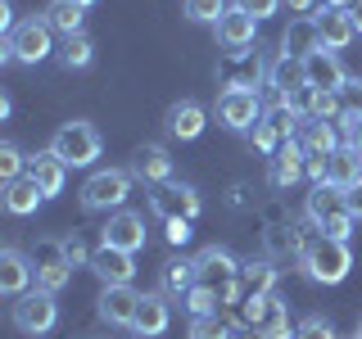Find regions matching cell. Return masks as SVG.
Returning <instances> with one entry per match:
<instances>
[{
    "instance_id": "6da1fadb",
    "label": "cell",
    "mask_w": 362,
    "mask_h": 339,
    "mask_svg": "<svg viewBox=\"0 0 362 339\" xmlns=\"http://www.w3.org/2000/svg\"><path fill=\"white\" fill-rule=\"evenodd\" d=\"M240 276H245V267L235 263L226 249L209 244V249H199V254H195V290L213 294L218 303H231L235 294H240Z\"/></svg>"
},
{
    "instance_id": "7a4b0ae2",
    "label": "cell",
    "mask_w": 362,
    "mask_h": 339,
    "mask_svg": "<svg viewBox=\"0 0 362 339\" xmlns=\"http://www.w3.org/2000/svg\"><path fill=\"white\" fill-rule=\"evenodd\" d=\"M308 222L331 240H349L354 235V213H349L344 190L331 186V181H317L308 190Z\"/></svg>"
},
{
    "instance_id": "3957f363",
    "label": "cell",
    "mask_w": 362,
    "mask_h": 339,
    "mask_svg": "<svg viewBox=\"0 0 362 339\" xmlns=\"http://www.w3.org/2000/svg\"><path fill=\"white\" fill-rule=\"evenodd\" d=\"M299 263L308 271V280H317V285H339V280L349 276V267H354V254H349V240L313 235V240L303 244Z\"/></svg>"
},
{
    "instance_id": "277c9868",
    "label": "cell",
    "mask_w": 362,
    "mask_h": 339,
    "mask_svg": "<svg viewBox=\"0 0 362 339\" xmlns=\"http://www.w3.org/2000/svg\"><path fill=\"white\" fill-rule=\"evenodd\" d=\"M132 195V172L122 167H105V172H90L82 181V208L86 213H118Z\"/></svg>"
},
{
    "instance_id": "5b68a950",
    "label": "cell",
    "mask_w": 362,
    "mask_h": 339,
    "mask_svg": "<svg viewBox=\"0 0 362 339\" xmlns=\"http://www.w3.org/2000/svg\"><path fill=\"white\" fill-rule=\"evenodd\" d=\"M50 150L64 158L68 167H90L100 158V150H105V141H100V131L90 127V122H64L59 131H54V141H50Z\"/></svg>"
},
{
    "instance_id": "8992f818",
    "label": "cell",
    "mask_w": 362,
    "mask_h": 339,
    "mask_svg": "<svg viewBox=\"0 0 362 339\" xmlns=\"http://www.w3.org/2000/svg\"><path fill=\"white\" fill-rule=\"evenodd\" d=\"M54 321H59V303L50 290H28L14 299V326L23 335H45L54 331Z\"/></svg>"
},
{
    "instance_id": "52a82bcc",
    "label": "cell",
    "mask_w": 362,
    "mask_h": 339,
    "mask_svg": "<svg viewBox=\"0 0 362 339\" xmlns=\"http://www.w3.org/2000/svg\"><path fill=\"white\" fill-rule=\"evenodd\" d=\"M28 258H32V271H37V290L59 294L68 285V276H73V263H68V254H64V240H37Z\"/></svg>"
},
{
    "instance_id": "ba28073f",
    "label": "cell",
    "mask_w": 362,
    "mask_h": 339,
    "mask_svg": "<svg viewBox=\"0 0 362 339\" xmlns=\"http://www.w3.org/2000/svg\"><path fill=\"white\" fill-rule=\"evenodd\" d=\"M263 95L258 90H249V86H226L222 95H218V118L226 122L231 131H249L258 118H263Z\"/></svg>"
},
{
    "instance_id": "9c48e42d",
    "label": "cell",
    "mask_w": 362,
    "mask_h": 339,
    "mask_svg": "<svg viewBox=\"0 0 362 339\" xmlns=\"http://www.w3.org/2000/svg\"><path fill=\"white\" fill-rule=\"evenodd\" d=\"M267 59H263V50L258 45H249V50H226L222 54V64H218V77H222V86H249V90H258V77L267 73Z\"/></svg>"
},
{
    "instance_id": "30bf717a",
    "label": "cell",
    "mask_w": 362,
    "mask_h": 339,
    "mask_svg": "<svg viewBox=\"0 0 362 339\" xmlns=\"http://www.w3.org/2000/svg\"><path fill=\"white\" fill-rule=\"evenodd\" d=\"M150 203H154V213L163 222H195L199 218V195H195V186H177V181H168V186H154V195H150Z\"/></svg>"
},
{
    "instance_id": "8fae6325",
    "label": "cell",
    "mask_w": 362,
    "mask_h": 339,
    "mask_svg": "<svg viewBox=\"0 0 362 339\" xmlns=\"http://www.w3.org/2000/svg\"><path fill=\"white\" fill-rule=\"evenodd\" d=\"M54 32H50V23L45 18H28V23H18L14 32H9V50H14V59L18 64H41L45 54L54 50Z\"/></svg>"
},
{
    "instance_id": "7c38bea8",
    "label": "cell",
    "mask_w": 362,
    "mask_h": 339,
    "mask_svg": "<svg viewBox=\"0 0 362 339\" xmlns=\"http://www.w3.org/2000/svg\"><path fill=\"white\" fill-rule=\"evenodd\" d=\"M344 82H349V73H344L335 50L322 45V50L303 54V90H339Z\"/></svg>"
},
{
    "instance_id": "4fadbf2b",
    "label": "cell",
    "mask_w": 362,
    "mask_h": 339,
    "mask_svg": "<svg viewBox=\"0 0 362 339\" xmlns=\"http://www.w3.org/2000/svg\"><path fill=\"white\" fill-rule=\"evenodd\" d=\"M100 244L122 249V254H136V249L145 244V218H141V213H132V208L109 213L105 231H100Z\"/></svg>"
},
{
    "instance_id": "5bb4252c",
    "label": "cell",
    "mask_w": 362,
    "mask_h": 339,
    "mask_svg": "<svg viewBox=\"0 0 362 339\" xmlns=\"http://www.w3.org/2000/svg\"><path fill=\"white\" fill-rule=\"evenodd\" d=\"M136 308H141V294H136L132 285H105L100 290V321H109V326H127L132 331V321H136Z\"/></svg>"
},
{
    "instance_id": "9a60e30c",
    "label": "cell",
    "mask_w": 362,
    "mask_h": 339,
    "mask_svg": "<svg viewBox=\"0 0 362 339\" xmlns=\"http://www.w3.org/2000/svg\"><path fill=\"white\" fill-rule=\"evenodd\" d=\"M303 172H308V150H303V141H286L276 154H272L267 177H272V186H276V190H290Z\"/></svg>"
},
{
    "instance_id": "2e32d148",
    "label": "cell",
    "mask_w": 362,
    "mask_h": 339,
    "mask_svg": "<svg viewBox=\"0 0 362 339\" xmlns=\"http://www.w3.org/2000/svg\"><path fill=\"white\" fill-rule=\"evenodd\" d=\"M90 271H95L105 285H132V276H136V254H122V249L100 244L95 254H90Z\"/></svg>"
},
{
    "instance_id": "e0dca14e",
    "label": "cell",
    "mask_w": 362,
    "mask_h": 339,
    "mask_svg": "<svg viewBox=\"0 0 362 339\" xmlns=\"http://www.w3.org/2000/svg\"><path fill=\"white\" fill-rule=\"evenodd\" d=\"M168 321H173V308H168V294L154 290V294H141V308H136V321L132 331L141 339H158L168 331Z\"/></svg>"
},
{
    "instance_id": "ac0fdd59",
    "label": "cell",
    "mask_w": 362,
    "mask_h": 339,
    "mask_svg": "<svg viewBox=\"0 0 362 339\" xmlns=\"http://www.w3.org/2000/svg\"><path fill=\"white\" fill-rule=\"evenodd\" d=\"M218 41H222V50H249V45H258V18L231 5L218 23Z\"/></svg>"
},
{
    "instance_id": "d6986e66",
    "label": "cell",
    "mask_w": 362,
    "mask_h": 339,
    "mask_svg": "<svg viewBox=\"0 0 362 339\" xmlns=\"http://www.w3.org/2000/svg\"><path fill=\"white\" fill-rule=\"evenodd\" d=\"M313 18H317V32H322V45H326V50H344V45H354L358 28H354V14H349V9L322 5Z\"/></svg>"
},
{
    "instance_id": "ffe728a7",
    "label": "cell",
    "mask_w": 362,
    "mask_h": 339,
    "mask_svg": "<svg viewBox=\"0 0 362 339\" xmlns=\"http://www.w3.org/2000/svg\"><path fill=\"white\" fill-rule=\"evenodd\" d=\"M132 177L150 181V186H168V181H173V158H168L163 145H141V150L132 154Z\"/></svg>"
},
{
    "instance_id": "44dd1931",
    "label": "cell",
    "mask_w": 362,
    "mask_h": 339,
    "mask_svg": "<svg viewBox=\"0 0 362 339\" xmlns=\"http://www.w3.org/2000/svg\"><path fill=\"white\" fill-rule=\"evenodd\" d=\"M32 280H37L32 258L18 254V249H0V290H5L9 299H18V294H28Z\"/></svg>"
},
{
    "instance_id": "7402d4cb",
    "label": "cell",
    "mask_w": 362,
    "mask_h": 339,
    "mask_svg": "<svg viewBox=\"0 0 362 339\" xmlns=\"http://www.w3.org/2000/svg\"><path fill=\"white\" fill-rule=\"evenodd\" d=\"M28 177L37 181V186L45 190V199H50V195H59V190H64V181H68V163H64V158L54 154V150H41V154H32V158H28Z\"/></svg>"
},
{
    "instance_id": "603a6c76",
    "label": "cell",
    "mask_w": 362,
    "mask_h": 339,
    "mask_svg": "<svg viewBox=\"0 0 362 339\" xmlns=\"http://www.w3.org/2000/svg\"><path fill=\"white\" fill-rule=\"evenodd\" d=\"M163 127H168V136H177V141H195V136H204V105L177 100V105L163 113Z\"/></svg>"
},
{
    "instance_id": "cb8c5ba5",
    "label": "cell",
    "mask_w": 362,
    "mask_h": 339,
    "mask_svg": "<svg viewBox=\"0 0 362 339\" xmlns=\"http://www.w3.org/2000/svg\"><path fill=\"white\" fill-rule=\"evenodd\" d=\"M322 50V32H317V18L313 14H299L286 28V37H281V54H294V59H303V54Z\"/></svg>"
},
{
    "instance_id": "d4e9b609",
    "label": "cell",
    "mask_w": 362,
    "mask_h": 339,
    "mask_svg": "<svg viewBox=\"0 0 362 339\" xmlns=\"http://www.w3.org/2000/svg\"><path fill=\"white\" fill-rule=\"evenodd\" d=\"M303 150H308V158H331L335 150H344V136H339V127L335 122H308V127H303Z\"/></svg>"
},
{
    "instance_id": "484cf974",
    "label": "cell",
    "mask_w": 362,
    "mask_h": 339,
    "mask_svg": "<svg viewBox=\"0 0 362 339\" xmlns=\"http://www.w3.org/2000/svg\"><path fill=\"white\" fill-rule=\"evenodd\" d=\"M267 86H272V95H290V100H294V90H303V59H294V54L272 59Z\"/></svg>"
},
{
    "instance_id": "4316f807",
    "label": "cell",
    "mask_w": 362,
    "mask_h": 339,
    "mask_svg": "<svg viewBox=\"0 0 362 339\" xmlns=\"http://www.w3.org/2000/svg\"><path fill=\"white\" fill-rule=\"evenodd\" d=\"M326 181L331 186H339V190H354L358 181H362V154L358 150H335L331 158H326Z\"/></svg>"
},
{
    "instance_id": "83f0119b",
    "label": "cell",
    "mask_w": 362,
    "mask_h": 339,
    "mask_svg": "<svg viewBox=\"0 0 362 339\" xmlns=\"http://www.w3.org/2000/svg\"><path fill=\"white\" fill-rule=\"evenodd\" d=\"M41 18L50 23V32H59V37H77V32H82V18H86V5H77V0H50Z\"/></svg>"
},
{
    "instance_id": "f1b7e54d",
    "label": "cell",
    "mask_w": 362,
    "mask_h": 339,
    "mask_svg": "<svg viewBox=\"0 0 362 339\" xmlns=\"http://www.w3.org/2000/svg\"><path fill=\"white\" fill-rule=\"evenodd\" d=\"M41 199H45V190H41L32 177L5 181V208L14 213V218H28V213H37V203H41Z\"/></svg>"
},
{
    "instance_id": "f546056e",
    "label": "cell",
    "mask_w": 362,
    "mask_h": 339,
    "mask_svg": "<svg viewBox=\"0 0 362 339\" xmlns=\"http://www.w3.org/2000/svg\"><path fill=\"white\" fill-rule=\"evenodd\" d=\"M158 280H163V294H177V299H186L190 290H195V258H168L163 271H158Z\"/></svg>"
},
{
    "instance_id": "4dcf8cb0",
    "label": "cell",
    "mask_w": 362,
    "mask_h": 339,
    "mask_svg": "<svg viewBox=\"0 0 362 339\" xmlns=\"http://www.w3.org/2000/svg\"><path fill=\"white\" fill-rule=\"evenodd\" d=\"M240 285L249 290L245 299H254V294H276V267L267 263H245V276H240Z\"/></svg>"
},
{
    "instance_id": "1f68e13d",
    "label": "cell",
    "mask_w": 362,
    "mask_h": 339,
    "mask_svg": "<svg viewBox=\"0 0 362 339\" xmlns=\"http://www.w3.org/2000/svg\"><path fill=\"white\" fill-rule=\"evenodd\" d=\"M90 59H95V41H90L86 32L64 37V45H59V64L64 68H90Z\"/></svg>"
},
{
    "instance_id": "d6a6232c",
    "label": "cell",
    "mask_w": 362,
    "mask_h": 339,
    "mask_svg": "<svg viewBox=\"0 0 362 339\" xmlns=\"http://www.w3.org/2000/svg\"><path fill=\"white\" fill-rule=\"evenodd\" d=\"M335 100H339V122H358L362 118V77H349L335 90Z\"/></svg>"
},
{
    "instance_id": "836d02e7",
    "label": "cell",
    "mask_w": 362,
    "mask_h": 339,
    "mask_svg": "<svg viewBox=\"0 0 362 339\" xmlns=\"http://www.w3.org/2000/svg\"><path fill=\"white\" fill-rule=\"evenodd\" d=\"M249 141H254V150H258V154H267V158H272V154H276V150H281V141H286V136H281V131H276V122H267V118H258V122H254V127H249Z\"/></svg>"
},
{
    "instance_id": "e575fe53",
    "label": "cell",
    "mask_w": 362,
    "mask_h": 339,
    "mask_svg": "<svg viewBox=\"0 0 362 339\" xmlns=\"http://www.w3.org/2000/svg\"><path fill=\"white\" fill-rule=\"evenodd\" d=\"M190 339H231V321H222L218 312L190 316Z\"/></svg>"
},
{
    "instance_id": "d590c367",
    "label": "cell",
    "mask_w": 362,
    "mask_h": 339,
    "mask_svg": "<svg viewBox=\"0 0 362 339\" xmlns=\"http://www.w3.org/2000/svg\"><path fill=\"white\" fill-rule=\"evenodd\" d=\"M303 109H308V118H317V122L339 118V100H335V90H308Z\"/></svg>"
},
{
    "instance_id": "8d00e7d4",
    "label": "cell",
    "mask_w": 362,
    "mask_h": 339,
    "mask_svg": "<svg viewBox=\"0 0 362 339\" xmlns=\"http://www.w3.org/2000/svg\"><path fill=\"white\" fill-rule=\"evenodd\" d=\"M226 9H231L226 0H186V18L190 23H213V28H218Z\"/></svg>"
},
{
    "instance_id": "74e56055",
    "label": "cell",
    "mask_w": 362,
    "mask_h": 339,
    "mask_svg": "<svg viewBox=\"0 0 362 339\" xmlns=\"http://www.w3.org/2000/svg\"><path fill=\"white\" fill-rule=\"evenodd\" d=\"M294 339H335V326L326 321V316H303V321L294 326Z\"/></svg>"
},
{
    "instance_id": "f35d334b",
    "label": "cell",
    "mask_w": 362,
    "mask_h": 339,
    "mask_svg": "<svg viewBox=\"0 0 362 339\" xmlns=\"http://www.w3.org/2000/svg\"><path fill=\"white\" fill-rule=\"evenodd\" d=\"M0 177H5V181H18L23 177V154H18L14 141L0 145Z\"/></svg>"
},
{
    "instance_id": "ab89813d",
    "label": "cell",
    "mask_w": 362,
    "mask_h": 339,
    "mask_svg": "<svg viewBox=\"0 0 362 339\" xmlns=\"http://www.w3.org/2000/svg\"><path fill=\"white\" fill-rule=\"evenodd\" d=\"M231 5H235V9H245V14H254L258 23H263V18L276 14V9L286 5V0H231Z\"/></svg>"
},
{
    "instance_id": "60d3db41",
    "label": "cell",
    "mask_w": 362,
    "mask_h": 339,
    "mask_svg": "<svg viewBox=\"0 0 362 339\" xmlns=\"http://www.w3.org/2000/svg\"><path fill=\"white\" fill-rule=\"evenodd\" d=\"M64 254H68V263L73 267H90V254H86V244H82V235H64Z\"/></svg>"
},
{
    "instance_id": "b9f144b4",
    "label": "cell",
    "mask_w": 362,
    "mask_h": 339,
    "mask_svg": "<svg viewBox=\"0 0 362 339\" xmlns=\"http://www.w3.org/2000/svg\"><path fill=\"white\" fill-rule=\"evenodd\" d=\"M344 145L362 154V118H358V122H344Z\"/></svg>"
},
{
    "instance_id": "7bdbcfd3",
    "label": "cell",
    "mask_w": 362,
    "mask_h": 339,
    "mask_svg": "<svg viewBox=\"0 0 362 339\" xmlns=\"http://www.w3.org/2000/svg\"><path fill=\"white\" fill-rule=\"evenodd\" d=\"M163 226H168V240H173V244L190 240V222H163Z\"/></svg>"
},
{
    "instance_id": "ee69618b",
    "label": "cell",
    "mask_w": 362,
    "mask_h": 339,
    "mask_svg": "<svg viewBox=\"0 0 362 339\" xmlns=\"http://www.w3.org/2000/svg\"><path fill=\"white\" fill-rule=\"evenodd\" d=\"M344 199H349V213H354V222H362V181L354 190H344Z\"/></svg>"
},
{
    "instance_id": "f6af8a7d",
    "label": "cell",
    "mask_w": 362,
    "mask_h": 339,
    "mask_svg": "<svg viewBox=\"0 0 362 339\" xmlns=\"http://www.w3.org/2000/svg\"><path fill=\"white\" fill-rule=\"evenodd\" d=\"M290 9H294V14H317L313 0H290Z\"/></svg>"
},
{
    "instance_id": "bcb514c9",
    "label": "cell",
    "mask_w": 362,
    "mask_h": 339,
    "mask_svg": "<svg viewBox=\"0 0 362 339\" xmlns=\"http://www.w3.org/2000/svg\"><path fill=\"white\" fill-rule=\"evenodd\" d=\"M349 14H354V28H358V37H362V0H354V5H349Z\"/></svg>"
},
{
    "instance_id": "7dc6e473",
    "label": "cell",
    "mask_w": 362,
    "mask_h": 339,
    "mask_svg": "<svg viewBox=\"0 0 362 339\" xmlns=\"http://www.w3.org/2000/svg\"><path fill=\"white\" fill-rule=\"evenodd\" d=\"M322 5H331V9H349L354 0H322Z\"/></svg>"
},
{
    "instance_id": "c3c4849f",
    "label": "cell",
    "mask_w": 362,
    "mask_h": 339,
    "mask_svg": "<svg viewBox=\"0 0 362 339\" xmlns=\"http://www.w3.org/2000/svg\"><path fill=\"white\" fill-rule=\"evenodd\" d=\"M354 339H362V321H358V331H354Z\"/></svg>"
},
{
    "instance_id": "681fc988",
    "label": "cell",
    "mask_w": 362,
    "mask_h": 339,
    "mask_svg": "<svg viewBox=\"0 0 362 339\" xmlns=\"http://www.w3.org/2000/svg\"><path fill=\"white\" fill-rule=\"evenodd\" d=\"M77 5H95V0H77Z\"/></svg>"
}]
</instances>
